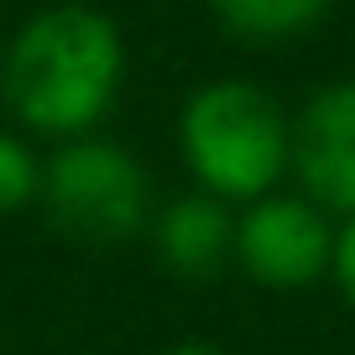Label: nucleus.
Wrapping results in <instances>:
<instances>
[{
    "label": "nucleus",
    "instance_id": "obj_1",
    "mask_svg": "<svg viewBox=\"0 0 355 355\" xmlns=\"http://www.w3.org/2000/svg\"><path fill=\"white\" fill-rule=\"evenodd\" d=\"M121 32L89 6H53L16 32L6 53V105L32 131L84 136L121 89Z\"/></svg>",
    "mask_w": 355,
    "mask_h": 355
},
{
    "label": "nucleus",
    "instance_id": "obj_2",
    "mask_svg": "<svg viewBox=\"0 0 355 355\" xmlns=\"http://www.w3.org/2000/svg\"><path fill=\"white\" fill-rule=\"evenodd\" d=\"M178 136H183V157L193 178L214 199H266L277 173L293 162L282 105L245 78H220V84L193 89Z\"/></svg>",
    "mask_w": 355,
    "mask_h": 355
},
{
    "label": "nucleus",
    "instance_id": "obj_3",
    "mask_svg": "<svg viewBox=\"0 0 355 355\" xmlns=\"http://www.w3.org/2000/svg\"><path fill=\"white\" fill-rule=\"evenodd\" d=\"M146 173L125 146L78 136L42 167L47 220L89 245H115L146 220Z\"/></svg>",
    "mask_w": 355,
    "mask_h": 355
},
{
    "label": "nucleus",
    "instance_id": "obj_4",
    "mask_svg": "<svg viewBox=\"0 0 355 355\" xmlns=\"http://www.w3.org/2000/svg\"><path fill=\"white\" fill-rule=\"evenodd\" d=\"M235 256L261 288H309L329 272L334 235L324 214L288 193H266L235 220Z\"/></svg>",
    "mask_w": 355,
    "mask_h": 355
},
{
    "label": "nucleus",
    "instance_id": "obj_5",
    "mask_svg": "<svg viewBox=\"0 0 355 355\" xmlns=\"http://www.w3.org/2000/svg\"><path fill=\"white\" fill-rule=\"evenodd\" d=\"M293 167L313 204L355 220V78L319 89L293 131Z\"/></svg>",
    "mask_w": 355,
    "mask_h": 355
},
{
    "label": "nucleus",
    "instance_id": "obj_6",
    "mask_svg": "<svg viewBox=\"0 0 355 355\" xmlns=\"http://www.w3.org/2000/svg\"><path fill=\"white\" fill-rule=\"evenodd\" d=\"M230 251H235V225L214 193L173 199L157 220V256L178 277H209L225 266Z\"/></svg>",
    "mask_w": 355,
    "mask_h": 355
},
{
    "label": "nucleus",
    "instance_id": "obj_7",
    "mask_svg": "<svg viewBox=\"0 0 355 355\" xmlns=\"http://www.w3.org/2000/svg\"><path fill=\"white\" fill-rule=\"evenodd\" d=\"M329 0H214L220 21L245 42H282V37L309 32L324 16Z\"/></svg>",
    "mask_w": 355,
    "mask_h": 355
},
{
    "label": "nucleus",
    "instance_id": "obj_8",
    "mask_svg": "<svg viewBox=\"0 0 355 355\" xmlns=\"http://www.w3.org/2000/svg\"><path fill=\"white\" fill-rule=\"evenodd\" d=\"M42 193V167L16 136L0 131V214H16Z\"/></svg>",
    "mask_w": 355,
    "mask_h": 355
},
{
    "label": "nucleus",
    "instance_id": "obj_9",
    "mask_svg": "<svg viewBox=\"0 0 355 355\" xmlns=\"http://www.w3.org/2000/svg\"><path fill=\"white\" fill-rule=\"evenodd\" d=\"M329 272H334V282H340L345 303L355 309V220H345V230L334 235V256H329Z\"/></svg>",
    "mask_w": 355,
    "mask_h": 355
},
{
    "label": "nucleus",
    "instance_id": "obj_10",
    "mask_svg": "<svg viewBox=\"0 0 355 355\" xmlns=\"http://www.w3.org/2000/svg\"><path fill=\"white\" fill-rule=\"evenodd\" d=\"M167 355H220V350H209V345H178V350H167Z\"/></svg>",
    "mask_w": 355,
    "mask_h": 355
}]
</instances>
